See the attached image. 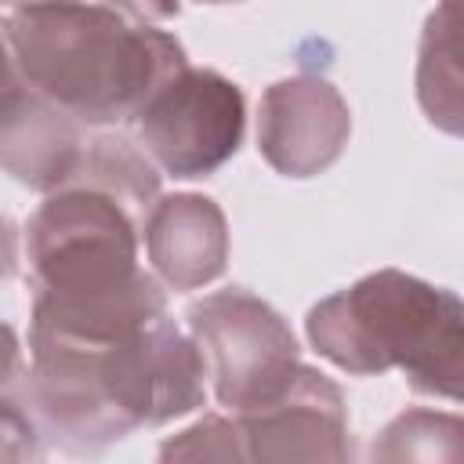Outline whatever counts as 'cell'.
Masks as SVG:
<instances>
[{
  "label": "cell",
  "mask_w": 464,
  "mask_h": 464,
  "mask_svg": "<svg viewBox=\"0 0 464 464\" xmlns=\"http://www.w3.org/2000/svg\"><path fill=\"white\" fill-rule=\"evenodd\" d=\"M105 4L116 7L120 14L134 18V22H145V25H152V22H167V18H174V14L181 11L178 0H105Z\"/></svg>",
  "instance_id": "14"
},
{
  "label": "cell",
  "mask_w": 464,
  "mask_h": 464,
  "mask_svg": "<svg viewBox=\"0 0 464 464\" xmlns=\"http://www.w3.org/2000/svg\"><path fill=\"white\" fill-rule=\"evenodd\" d=\"M304 330L344 373L402 370L413 392L464 402V301L420 276L370 272L312 304Z\"/></svg>",
  "instance_id": "4"
},
{
  "label": "cell",
  "mask_w": 464,
  "mask_h": 464,
  "mask_svg": "<svg viewBox=\"0 0 464 464\" xmlns=\"http://www.w3.org/2000/svg\"><path fill=\"white\" fill-rule=\"evenodd\" d=\"M152 272L170 290L214 283L228 261V225L221 207L199 192L160 196L141 225Z\"/></svg>",
  "instance_id": "10"
},
{
  "label": "cell",
  "mask_w": 464,
  "mask_h": 464,
  "mask_svg": "<svg viewBox=\"0 0 464 464\" xmlns=\"http://www.w3.org/2000/svg\"><path fill=\"white\" fill-rule=\"evenodd\" d=\"M199 4H228V0H199Z\"/></svg>",
  "instance_id": "15"
},
{
  "label": "cell",
  "mask_w": 464,
  "mask_h": 464,
  "mask_svg": "<svg viewBox=\"0 0 464 464\" xmlns=\"http://www.w3.org/2000/svg\"><path fill=\"white\" fill-rule=\"evenodd\" d=\"M373 460H464V417L439 410L399 413L373 442Z\"/></svg>",
  "instance_id": "12"
},
{
  "label": "cell",
  "mask_w": 464,
  "mask_h": 464,
  "mask_svg": "<svg viewBox=\"0 0 464 464\" xmlns=\"http://www.w3.org/2000/svg\"><path fill=\"white\" fill-rule=\"evenodd\" d=\"M4 47L7 76L87 127L138 120L149 98L188 65L170 33L87 0L11 4Z\"/></svg>",
  "instance_id": "2"
},
{
  "label": "cell",
  "mask_w": 464,
  "mask_h": 464,
  "mask_svg": "<svg viewBox=\"0 0 464 464\" xmlns=\"http://www.w3.org/2000/svg\"><path fill=\"white\" fill-rule=\"evenodd\" d=\"M417 102L431 127L464 138V0H435L424 22Z\"/></svg>",
  "instance_id": "11"
},
{
  "label": "cell",
  "mask_w": 464,
  "mask_h": 464,
  "mask_svg": "<svg viewBox=\"0 0 464 464\" xmlns=\"http://www.w3.org/2000/svg\"><path fill=\"white\" fill-rule=\"evenodd\" d=\"M188 334L199 344L214 399L243 413L279 399L301 370L297 337L286 319L243 286L188 304Z\"/></svg>",
  "instance_id": "5"
},
{
  "label": "cell",
  "mask_w": 464,
  "mask_h": 464,
  "mask_svg": "<svg viewBox=\"0 0 464 464\" xmlns=\"http://www.w3.org/2000/svg\"><path fill=\"white\" fill-rule=\"evenodd\" d=\"M145 218L109 188L65 185L47 192L25 228L33 272V326L116 337L167 319L160 283L138 265Z\"/></svg>",
  "instance_id": "3"
},
{
  "label": "cell",
  "mask_w": 464,
  "mask_h": 464,
  "mask_svg": "<svg viewBox=\"0 0 464 464\" xmlns=\"http://www.w3.org/2000/svg\"><path fill=\"white\" fill-rule=\"evenodd\" d=\"M91 127L62 112L14 76L4 91V167L14 181L54 192L65 188L87 152Z\"/></svg>",
  "instance_id": "9"
},
{
  "label": "cell",
  "mask_w": 464,
  "mask_h": 464,
  "mask_svg": "<svg viewBox=\"0 0 464 464\" xmlns=\"http://www.w3.org/2000/svg\"><path fill=\"white\" fill-rule=\"evenodd\" d=\"M160 460H243L232 417H203L160 446Z\"/></svg>",
  "instance_id": "13"
},
{
  "label": "cell",
  "mask_w": 464,
  "mask_h": 464,
  "mask_svg": "<svg viewBox=\"0 0 464 464\" xmlns=\"http://www.w3.org/2000/svg\"><path fill=\"white\" fill-rule=\"evenodd\" d=\"M11 4H25V0H11Z\"/></svg>",
  "instance_id": "16"
},
{
  "label": "cell",
  "mask_w": 464,
  "mask_h": 464,
  "mask_svg": "<svg viewBox=\"0 0 464 464\" xmlns=\"http://www.w3.org/2000/svg\"><path fill=\"white\" fill-rule=\"evenodd\" d=\"M29 406L72 453H98L138 428H160L207 402L192 334L160 319L134 334L80 337L29 323Z\"/></svg>",
  "instance_id": "1"
},
{
  "label": "cell",
  "mask_w": 464,
  "mask_h": 464,
  "mask_svg": "<svg viewBox=\"0 0 464 464\" xmlns=\"http://www.w3.org/2000/svg\"><path fill=\"white\" fill-rule=\"evenodd\" d=\"M243 460H348V410L341 388L301 362L290 388L254 410L232 413Z\"/></svg>",
  "instance_id": "8"
},
{
  "label": "cell",
  "mask_w": 464,
  "mask_h": 464,
  "mask_svg": "<svg viewBox=\"0 0 464 464\" xmlns=\"http://www.w3.org/2000/svg\"><path fill=\"white\" fill-rule=\"evenodd\" d=\"M352 134V109L341 91L315 72L276 80L261 94L257 149L283 178H312L337 163Z\"/></svg>",
  "instance_id": "7"
},
{
  "label": "cell",
  "mask_w": 464,
  "mask_h": 464,
  "mask_svg": "<svg viewBox=\"0 0 464 464\" xmlns=\"http://www.w3.org/2000/svg\"><path fill=\"white\" fill-rule=\"evenodd\" d=\"M138 141L174 178H203L228 163L243 141V91L218 69L185 65L138 112Z\"/></svg>",
  "instance_id": "6"
}]
</instances>
